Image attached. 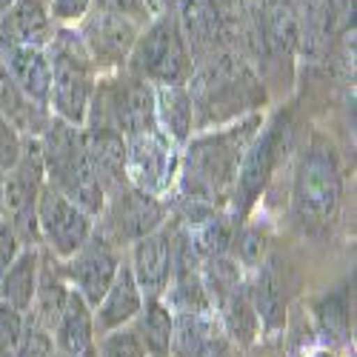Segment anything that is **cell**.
I'll list each match as a JSON object with an SVG mask.
<instances>
[{
  "label": "cell",
  "mask_w": 357,
  "mask_h": 357,
  "mask_svg": "<svg viewBox=\"0 0 357 357\" xmlns=\"http://www.w3.org/2000/svg\"><path fill=\"white\" fill-rule=\"evenodd\" d=\"M43 155V174L49 177V186L69 197L75 206L92 218L103 209V189L89 163L83 132L63 121H52L40 140Z\"/></svg>",
  "instance_id": "cell-1"
},
{
  "label": "cell",
  "mask_w": 357,
  "mask_h": 357,
  "mask_svg": "<svg viewBox=\"0 0 357 357\" xmlns=\"http://www.w3.org/2000/svg\"><path fill=\"white\" fill-rule=\"evenodd\" d=\"M249 126H234L229 132L197 140L186 155V195L195 203L209 206L218 200L237 177V166L246 152Z\"/></svg>",
  "instance_id": "cell-2"
},
{
  "label": "cell",
  "mask_w": 357,
  "mask_h": 357,
  "mask_svg": "<svg viewBox=\"0 0 357 357\" xmlns=\"http://www.w3.org/2000/svg\"><path fill=\"white\" fill-rule=\"evenodd\" d=\"M52 89L49 106L54 109L57 121L69 126H80L92 103V61L83 40L72 32H61L52 43Z\"/></svg>",
  "instance_id": "cell-3"
},
{
  "label": "cell",
  "mask_w": 357,
  "mask_h": 357,
  "mask_svg": "<svg viewBox=\"0 0 357 357\" xmlns=\"http://www.w3.org/2000/svg\"><path fill=\"white\" fill-rule=\"evenodd\" d=\"M132 63L143 80H155L158 86H183L192 77V54L177 17L163 15L149 26V32L135 40Z\"/></svg>",
  "instance_id": "cell-4"
},
{
  "label": "cell",
  "mask_w": 357,
  "mask_h": 357,
  "mask_svg": "<svg viewBox=\"0 0 357 357\" xmlns=\"http://www.w3.org/2000/svg\"><path fill=\"white\" fill-rule=\"evenodd\" d=\"M255 80L249 69L229 54H218L206 63L195 80H192V106H200L203 123L209 121H223V117L234 114V106L241 109V103L252 95Z\"/></svg>",
  "instance_id": "cell-5"
},
{
  "label": "cell",
  "mask_w": 357,
  "mask_h": 357,
  "mask_svg": "<svg viewBox=\"0 0 357 357\" xmlns=\"http://www.w3.org/2000/svg\"><path fill=\"white\" fill-rule=\"evenodd\" d=\"M340 203V172L329 146H312L294 181V206L303 223H329Z\"/></svg>",
  "instance_id": "cell-6"
},
{
  "label": "cell",
  "mask_w": 357,
  "mask_h": 357,
  "mask_svg": "<svg viewBox=\"0 0 357 357\" xmlns=\"http://www.w3.org/2000/svg\"><path fill=\"white\" fill-rule=\"evenodd\" d=\"M43 189L40 143L23 146L17 163L3 174V220L17 237H38V197Z\"/></svg>",
  "instance_id": "cell-7"
},
{
  "label": "cell",
  "mask_w": 357,
  "mask_h": 357,
  "mask_svg": "<svg viewBox=\"0 0 357 357\" xmlns=\"http://www.w3.org/2000/svg\"><path fill=\"white\" fill-rule=\"evenodd\" d=\"M126 140V181L146 192V195H163L177 172V155L169 137L155 129L146 135L123 137Z\"/></svg>",
  "instance_id": "cell-8"
},
{
  "label": "cell",
  "mask_w": 357,
  "mask_h": 357,
  "mask_svg": "<svg viewBox=\"0 0 357 357\" xmlns=\"http://www.w3.org/2000/svg\"><path fill=\"white\" fill-rule=\"evenodd\" d=\"M38 231L54 255L72 257L92 237V218L57 189L43 186L38 197Z\"/></svg>",
  "instance_id": "cell-9"
},
{
  "label": "cell",
  "mask_w": 357,
  "mask_h": 357,
  "mask_svg": "<svg viewBox=\"0 0 357 357\" xmlns=\"http://www.w3.org/2000/svg\"><path fill=\"white\" fill-rule=\"evenodd\" d=\"M69 275L75 280V291L83 297L89 306H98L100 297L106 294V289L112 286L117 269H121V260H117L114 249L103 237H89V241L69 257Z\"/></svg>",
  "instance_id": "cell-10"
},
{
  "label": "cell",
  "mask_w": 357,
  "mask_h": 357,
  "mask_svg": "<svg viewBox=\"0 0 357 357\" xmlns=\"http://www.w3.org/2000/svg\"><path fill=\"white\" fill-rule=\"evenodd\" d=\"M280 137H283V121L278 117L269 129L252 140V146H246L241 166H237V177H234V200L241 206H249L263 192L266 181H269V174L278 163Z\"/></svg>",
  "instance_id": "cell-11"
},
{
  "label": "cell",
  "mask_w": 357,
  "mask_h": 357,
  "mask_svg": "<svg viewBox=\"0 0 357 357\" xmlns=\"http://www.w3.org/2000/svg\"><path fill=\"white\" fill-rule=\"evenodd\" d=\"M129 269L146 301H160L169 291V280H172V234L158 229L135 241Z\"/></svg>",
  "instance_id": "cell-12"
},
{
  "label": "cell",
  "mask_w": 357,
  "mask_h": 357,
  "mask_svg": "<svg viewBox=\"0 0 357 357\" xmlns=\"http://www.w3.org/2000/svg\"><path fill=\"white\" fill-rule=\"evenodd\" d=\"M83 146L92 172L98 177V183L106 192H121L129 181H126V140L114 126H92L89 132H83Z\"/></svg>",
  "instance_id": "cell-13"
},
{
  "label": "cell",
  "mask_w": 357,
  "mask_h": 357,
  "mask_svg": "<svg viewBox=\"0 0 357 357\" xmlns=\"http://www.w3.org/2000/svg\"><path fill=\"white\" fill-rule=\"evenodd\" d=\"M0 61L9 69L12 80L23 92L29 103H35L38 109L49 106V89H52V66L49 54L35 46H12L0 43Z\"/></svg>",
  "instance_id": "cell-14"
},
{
  "label": "cell",
  "mask_w": 357,
  "mask_h": 357,
  "mask_svg": "<svg viewBox=\"0 0 357 357\" xmlns=\"http://www.w3.org/2000/svg\"><path fill=\"white\" fill-rule=\"evenodd\" d=\"M137 40V29L126 15L114 12H98L86 26V52L89 61L98 63H123L132 54Z\"/></svg>",
  "instance_id": "cell-15"
},
{
  "label": "cell",
  "mask_w": 357,
  "mask_h": 357,
  "mask_svg": "<svg viewBox=\"0 0 357 357\" xmlns=\"http://www.w3.org/2000/svg\"><path fill=\"white\" fill-rule=\"evenodd\" d=\"M112 117H114V129L123 137H135V135H146L155 132L158 121H155V89L149 86L143 77H132L123 80L114 89L112 95Z\"/></svg>",
  "instance_id": "cell-16"
},
{
  "label": "cell",
  "mask_w": 357,
  "mask_h": 357,
  "mask_svg": "<svg viewBox=\"0 0 357 357\" xmlns=\"http://www.w3.org/2000/svg\"><path fill=\"white\" fill-rule=\"evenodd\" d=\"M166 218L163 203L155 195H146L140 189H121L114 195V206H112V226L117 231V237H126V241H140V237L152 234L160 229Z\"/></svg>",
  "instance_id": "cell-17"
},
{
  "label": "cell",
  "mask_w": 357,
  "mask_h": 357,
  "mask_svg": "<svg viewBox=\"0 0 357 357\" xmlns=\"http://www.w3.org/2000/svg\"><path fill=\"white\" fill-rule=\"evenodd\" d=\"M140 309H143V294L137 289V280H135L129 266H121L112 286L100 297V303L92 309L95 332L106 335L114 329H123V326H129L140 314Z\"/></svg>",
  "instance_id": "cell-18"
},
{
  "label": "cell",
  "mask_w": 357,
  "mask_h": 357,
  "mask_svg": "<svg viewBox=\"0 0 357 357\" xmlns=\"http://www.w3.org/2000/svg\"><path fill=\"white\" fill-rule=\"evenodd\" d=\"M0 43L35 46V49L52 43V20L43 0H15L0 15Z\"/></svg>",
  "instance_id": "cell-19"
},
{
  "label": "cell",
  "mask_w": 357,
  "mask_h": 357,
  "mask_svg": "<svg viewBox=\"0 0 357 357\" xmlns=\"http://www.w3.org/2000/svg\"><path fill=\"white\" fill-rule=\"evenodd\" d=\"M181 35L189 46V54H212L226 32V20L215 0H181Z\"/></svg>",
  "instance_id": "cell-20"
},
{
  "label": "cell",
  "mask_w": 357,
  "mask_h": 357,
  "mask_svg": "<svg viewBox=\"0 0 357 357\" xmlns=\"http://www.w3.org/2000/svg\"><path fill=\"white\" fill-rule=\"evenodd\" d=\"M249 301L263 329L278 332L286 320V286L272 260H263L257 266V278L249 289Z\"/></svg>",
  "instance_id": "cell-21"
},
{
  "label": "cell",
  "mask_w": 357,
  "mask_h": 357,
  "mask_svg": "<svg viewBox=\"0 0 357 357\" xmlns=\"http://www.w3.org/2000/svg\"><path fill=\"white\" fill-rule=\"evenodd\" d=\"M54 349L63 351L69 357H80L86 349H92V335H95V323H92V306L72 289L66 297V306L54 323Z\"/></svg>",
  "instance_id": "cell-22"
},
{
  "label": "cell",
  "mask_w": 357,
  "mask_h": 357,
  "mask_svg": "<svg viewBox=\"0 0 357 357\" xmlns=\"http://www.w3.org/2000/svg\"><path fill=\"white\" fill-rule=\"evenodd\" d=\"M155 121H158V129L174 143H183L189 137L195 123V106L183 86L155 89Z\"/></svg>",
  "instance_id": "cell-23"
},
{
  "label": "cell",
  "mask_w": 357,
  "mask_h": 357,
  "mask_svg": "<svg viewBox=\"0 0 357 357\" xmlns=\"http://www.w3.org/2000/svg\"><path fill=\"white\" fill-rule=\"evenodd\" d=\"M38 255L26 249L15 257V263L0 275V301H6L17 312H29L38 294Z\"/></svg>",
  "instance_id": "cell-24"
},
{
  "label": "cell",
  "mask_w": 357,
  "mask_h": 357,
  "mask_svg": "<svg viewBox=\"0 0 357 357\" xmlns=\"http://www.w3.org/2000/svg\"><path fill=\"white\" fill-rule=\"evenodd\" d=\"M172 343H169V354L172 357H197L203 351V346L209 343L212 335V323H209V312L206 314H195V312H172Z\"/></svg>",
  "instance_id": "cell-25"
},
{
  "label": "cell",
  "mask_w": 357,
  "mask_h": 357,
  "mask_svg": "<svg viewBox=\"0 0 357 357\" xmlns=\"http://www.w3.org/2000/svg\"><path fill=\"white\" fill-rule=\"evenodd\" d=\"M140 323H137V337L146 349L149 357H169V343H172V312L163 301H146L140 309Z\"/></svg>",
  "instance_id": "cell-26"
},
{
  "label": "cell",
  "mask_w": 357,
  "mask_h": 357,
  "mask_svg": "<svg viewBox=\"0 0 357 357\" xmlns=\"http://www.w3.org/2000/svg\"><path fill=\"white\" fill-rule=\"evenodd\" d=\"M263 35L272 52L286 54L294 49V43L301 40V23L286 0H269V6L263 12Z\"/></svg>",
  "instance_id": "cell-27"
},
{
  "label": "cell",
  "mask_w": 357,
  "mask_h": 357,
  "mask_svg": "<svg viewBox=\"0 0 357 357\" xmlns=\"http://www.w3.org/2000/svg\"><path fill=\"white\" fill-rule=\"evenodd\" d=\"M220 306V314H223V326L226 332L237 340V343H252L260 323H257V314L252 309V301H249V289L246 286H237L229 297L218 303Z\"/></svg>",
  "instance_id": "cell-28"
},
{
  "label": "cell",
  "mask_w": 357,
  "mask_h": 357,
  "mask_svg": "<svg viewBox=\"0 0 357 357\" xmlns=\"http://www.w3.org/2000/svg\"><path fill=\"white\" fill-rule=\"evenodd\" d=\"M189 241H192L197 257H203V260L226 255V249L231 243V223H229V218L212 212L209 218L195 223V229L189 231Z\"/></svg>",
  "instance_id": "cell-29"
},
{
  "label": "cell",
  "mask_w": 357,
  "mask_h": 357,
  "mask_svg": "<svg viewBox=\"0 0 357 357\" xmlns=\"http://www.w3.org/2000/svg\"><path fill=\"white\" fill-rule=\"evenodd\" d=\"M35 112H40V109L23 98V92L17 89V83L12 80L9 69L3 66V61H0V114H3L15 129H23V126L32 123Z\"/></svg>",
  "instance_id": "cell-30"
},
{
  "label": "cell",
  "mask_w": 357,
  "mask_h": 357,
  "mask_svg": "<svg viewBox=\"0 0 357 357\" xmlns=\"http://www.w3.org/2000/svg\"><path fill=\"white\" fill-rule=\"evenodd\" d=\"M98 357H149L137 332L123 326V329H114V332H106L100 346L95 349Z\"/></svg>",
  "instance_id": "cell-31"
},
{
  "label": "cell",
  "mask_w": 357,
  "mask_h": 357,
  "mask_svg": "<svg viewBox=\"0 0 357 357\" xmlns=\"http://www.w3.org/2000/svg\"><path fill=\"white\" fill-rule=\"evenodd\" d=\"M54 351V337L38 320L23 323V335L15 346V357H49Z\"/></svg>",
  "instance_id": "cell-32"
},
{
  "label": "cell",
  "mask_w": 357,
  "mask_h": 357,
  "mask_svg": "<svg viewBox=\"0 0 357 357\" xmlns=\"http://www.w3.org/2000/svg\"><path fill=\"white\" fill-rule=\"evenodd\" d=\"M237 255H241L243 266H257L266 260V234L260 229H243L241 237H237Z\"/></svg>",
  "instance_id": "cell-33"
},
{
  "label": "cell",
  "mask_w": 357,
  "mask_h": 357,
  "mask_svg": "<svg viewBox=\"0 0 357 357\" xmlns=\"http://www.w3.org/2000/svg\"><path fill=\"white\" fill-rule=\"evenodd\" d=\"M20 149H23V143H20L17 129L0 114V172H9L17 163Z\"/></svg>",
  "instance_id": "cell-34"
},
{
  "label": "cell",
  "mask_w": 357,
  "mask_h": 357,
  "mask_svg": "<svg viewBox=\"0 0 357 357\" xmlns=\"http://www.w3.org/2000/svg\"><path fill=\"white\" fill-rule=\"evenodd\" d=\"M23 323H26L23 312L9 306L6 301H0V343H6L9 349H15L20 335H23Z\"/></svg>",
  "instance_id": "cell-35"
},
{
  "label": "cell",
  "mask_w": 357,
  "mask_h": 357,
  "mask_svg": "<svg viewBox=\"0 0 357 357\" xmlns=\"http://www.w3.org/2000/svg\"><path fill=\"white\" fill-rule=\"evenodd\" d=\"M17 255H20V237H17V231L6 220H0V275H3L9 266L15 263Z\"/></svg>",
  "instance_id": "cell-36"
},
{
  "label": "cell",
  "mask_w": 357,
  "mask_h": 357,
  "mask_svg": "<svg viewBox=\"0 0 357 357\" xmlns=\"http://www.w3.org/2000/svg\"><path fill=\"white\" fill-rule=\"evenodd\" d=\"M92 0H52V15L57 20H75L80 17Z\"/></svg>",
  "instance_id": "cell-37"
},
{
  "label": "cell",
  "mask_w": 357,
  "mask_h": 357,
  "mask_svg": "<svg viewBox=\"0 0 357 357\" xmlns=\"http://www.w3.org/2000/svg\"><path fill=\"white\" fill-rule=\"evenodd\" d=\"M100 12H114V15H132L135 9H140V0H98Z\"/></svg>",
  "instance_id": "cell-38"
},
{
  "label": "cell",
  "mask_w": 357,
  "mask_h": 357,
  "mask_svg": "<svg viewBox=\"0 0 357 357\" xmlns=\"http://www.w3.org/2000/svg\"><path fill=\"white\" fill-rule=\"evenodd\" d=\"M197 357H231V354H229V349H226V343L220 337H212L209 343L203 346V351Z\"/></svg>",
  "instance_id": "cell-39"
},
{
  "label": "cell",
  "mask_w": 357,
  "mask_h": 357,
  "mask_svg": "<svg viewBox=\"0 0 357 357\" xmlns=\"http://www.w3.org/2000/svg\"><path fill=\"white\" fill-rule=\"evenodd\" d=\"M140 6H146L149 12H155V15H163L172 6V0H140Z\"/></svg>",
  "instance_id": "cell-40"
},
{
  "label": "cell",
  "mask_w": 357,
  "mask_h": 357,
  "mask_svg": "<svg viewBox=\"0 0 357 357\" xmlns=\"http://www.w3.org/2000/svg\"><path fill=\"white\" fill-rule=\"evenodd\" d=\"M3 174L6 172H0V220H3Z\"/></svg>",
  "instance_id": "cell-41"
},
{
  "label": "cell",
  "mask_w": 357,
  "mask_h": 357,
  "mask_svg": "<svg viewBox=\"0 0 357 357\" xmlns=\"http://www.w3.org/2000/svg\"><path fill=\"white\" fill-rule=\"evenodd\" d=\"M0 357H15V349H9L6 343H0Z\"/></svg>",
  "instance_id": "cell-42"
},
{
  "label": "cell",
  "mask_w": 357,
  "mask_h": 357,
  "mask_svg": "<svg viewBox=\"0 0 357 357\" xmlns=\"http://www.w3.org/2000/svg\"><path fill=\"white\" fill-rule=\"evenodd\" d=\"M80 357H98V351H95V349H86Z\"/></svg>",
  "instance_id": "cell-43"
},
{
  "label": "cell",
  "mask_w": 357,
  "mask_h": 357,
  "mask_svg": "<svg viewBox=\"0 0 357 357\" xmlns=\"http://www.w3.org/2000/svg\"><path fill=\"white\" fill-rule=\"evenodd\" d=\"M49 357H69V354H63V351H57V349H54V351H52Z\"/></svg>",
  "instance_id": "cell-44"
}]
</instances>
